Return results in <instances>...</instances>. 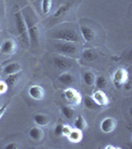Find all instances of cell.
<instances>
[{
	"label": "cell",
	"mask_w": 132,
	"mask_h": 149,
	"mask_svg": "<svg viewBox=\"0 0 132 149\" xmlns=\"http://www.w3.org/2000/svg\"><path fill=\"white\" fill-rule=\"evenodd\" d=\"M21 71V66L18 63H12L9 64L4 68V74H17Z\"/></svg>",
	"instance_id": "cell-15"
},
{
	"label": "cell",
	"mask_w": 132,
	"mask_h": 149,
	"mask_svg": "<svg viewBox=\"0 0 132 149\" xmlns=\"http://www.w3.org/2000/svg\"><path fill=\"white\" fill-rule=\"evenodd\" d=\"M15 23H16V29H17L18 35L21 37V40L25 43L26 45L29 44V36H28V29L27 24L24 19L23 15L20 11H17L15 13Z\"/></svg>",
	"instance_id": "cell-2"
},
{
	"label": "cell",
	"mask_w": 132,
	"mask_h": 149,
	"mask_svg": "<svg viewBox=\"0 0 132 149\" xmlns=\"http://www.w3.org/2000/svg\"><path fill=\"white\" fill-rule=\"evenodd\" d=\"M92 98L97 104H98L99 107H102V105H106L108 103V97L105 95V93L102 92V90H98L97 91L92 95Z\"/></svg>",
	"instance_id": "cell-11"
},
{
	"label": "cell",
	"mask_w": 132,
	"mask_h": 149,
	"mask_svg": "<svg viewBox=\"0 0 132 149\" xmlns=\"http://www.w3.org/2000/svg\"><path fill=\"white\" fill-rule=\"evenodd\" d=\"M18 80H19V73L8 74V77H7L5 80V84L8 88H14L16 86V84L18 83Z\"/></svg>",
	"instance_id": "cell-20"
},
{
	"label": "cell",
	"mask_w": 132,
	"mask_h": 149,
	"mask_svg": "<svg viewBox=\"0 0 132 149\" xmlns=\"http://www.w3.org/2000/svg\"><path fill=\"white\" fill-rule=\"evenodd\" d=\"M29 136L35 141H40L43 138V132L39 127H33L29 131Z\"/></svg>",
	"instance_id": "cell-17"
},
{
	"label": "cell",
	"mask_w": 132,
	"mask_h": 149,
	"mask_svg": "<svg viewBox=\"0 0 132 149\" xmlns=\"http://www.w3.org/2000/svg\"><path fill=\"white\" fill-rule=\"evenodd\" d=\"M71 130H72L71 126H69V125H63V131H62V135L68 136L69 133L71 132Z\"/></svg>",
	"instance_id": "cell-28"
},
{
	"label": "cell",
	"mask_w": 132,
	"mask_h": 149,
	"mask_svg": "<svg viewBox=\"0 0 132 149\" xmlns=\"http://www.w3.org/2000/svg\"><path fill=\"white\" fill-rule=\"evenodd\" d=\"M52 0H43L42 1V11L44 14H48L51 11Z\"/></svg>",
	"instance_id": "cell-26"
},
{
	"label": "cell",
	"mask_w": 132,
	"mask_h": 149,
	"mask_svg": "<svg viewBox=\"0 0 132 149\" xmlns=\"http://www.w3.org/2000/svg\"><path fill=\"white\" fill-rule=\"evenodd\" d=\"M127 81H128V73L126 70L120 68L115 72L113 76V84L116 88H120Z\"/></svg>",
	"instance_id": "cell-7"
},
{
	"label": "cell",
	"mask_w": 132,
	"mask_h": 149,
	"mask_svg": "<svg viewBox=\"0 0 132 149\" xmlns=\"http://www.w3.org/2000/svg\"><path fill=\"white\" fill-rule=\"evenodd\" d=\"M15 49H16L15 43L11 40H6L5 42L2 44L0 51H1L2 54H4V55H11L12 53L15 52Z\"/></svg>",
	"instance_id": "cell-12"
},
{
	"label": "cell",
	"mask_w": 132,
	"mask_h": 149,
	"mask_svg": "<svg viewBox=\"0 0 132 149\" xmlns=\"http://www.w3.org/2000/svg\"><path fill=\"white\" fill-rule=\"evenodd\" d=\"M28 93H29V95H30L31 97L34 98V100H43L45 97L44 88H43L41 86H38V85L30 86V88H29Z\"/></svg>",
	"instance_id": "cell-9"
},
{
	"label": "cell",
	"mask_w": 132,
	"mask_h": 149,
	"mask_svg": "<svg viewBox=\"0 0 132 149\" xmlns=\"http://www.w3.org/2000/svg\"><path fill=\"white\" fill-rule=\"evenodd\" d=\"M7 88H8V86H7V85L5 84V81H0V95L6 93Z\"/></svg>",
	"instance_id": "cell-29"
},
{
	"label": "cell",
	"mask_w": 132,
	"mask_h": 149,
	"mask_svg": "<svg viewBox=\"0 0 132 149\" xmlns=\"http://www.w3.org/2000/svg\"><path fill=\"white\" fill-rule=\"evenodd\" d=\"M64 97L69 104L73 105H79L81 102V100H83L81 93L73 88H69L67 90H65Z\"/></svg>",
	"instance_id": "cell-5"
},
{
	"label": "cell",
	"mask_w": 132,
	"mask_h": 149,
	"mask_svg": "<svg viewBox=\"0 0 132 149\" xmlns=\"http://www.w3.org/2000/svg\"><path fill=\"white\" fill-rule=\"evenodd\" d=\"M56 50L61 54L67 55V56H75L78 54V47L72 42H63L55 45Z\"/></svg>",
	"instance_id": "cell-4"
},
{
	"label": "cell",
	"mask_w": 132,
	"mask_h": 149,
	"mask_svg": "<svg viewBox=\"0 0 132 149\" xmlns=\"http://www.w3.org/2000/svg\"><path fill=\"white\" fill-rule=\"evenodd\" d=\"M94 84H95V86L97 88V90H104L107 86V80L104 76H99L95 79Z\"/></svg>",
	"instance_id": "cell-21"
},
{
	"label": "cell",
	"mask_w": 132,
	"mask_h": 149,
	"mask_svg": "<svg viewBox=\"0 0 132 149\" xmlns=\"http://www.w3.org/2000/svg\"><path fill=\"white\" fill-rule=\"evenodd\" d=\"M94 81H95V78H94V74H93L92 72H86L83 74V81L85 83L86 86H93L94 85Z\"/></svg>",
	"instance_id": "cell-23"
},
{
	"label": "cell",
	"mask_w": 132,
	"mask_h": 149,
	"mask_svg": "<svg viewBox=\"0 0 132 149\" xmlns=\"http://www.w3.org/2000/svg\"><path fill=\"white\" fill-rule=\"evenodd\" d=\"M81 34L85 42H92L95 39V32L90 27L83 25L81 27Z\"/></svg>",
	"instance_id": "cell-10"
},
{
	"label": "cell",
	"mask_w": 132,
	"mask_h": 149,
	"mask_svg": "<svg viewBox=\"0 0 132 149\" xmlns=\"http://www.w3.org/2000/svg\"><path fill=\"white\" fill-rule=\"evenodd\" d=\"M83 58L88 62H93L97 59V54L95 51H93L92 49H88L83 51Z\"/></svg>",
	"instance_id": "cell-19"
},
{
	"label": "cell",
	"mask_w": 132,
	"mask_h": 149,
	"mask_svg": "<svg viewBox=\"0 0 132 149\" xmlns=\"http://www.w3.org/2000/svg\"><path fill=\"white\" fill-rule=\"evenodd\" d=\"M62 113L67 119H73L75 117V110L69 107H62Z\"/></svg>",
	"instance_id": "cell-22"
},
{
	"label": "cell",
	"mask_w": 132,
	"mask_h": 149,
	"mask_svg": "<svg viewBox=\"0 0 132 149\" xmlns=\"http://www.w3.org/2000/svg\"><path fill=\"white\" fill-rule=\"evenodd\" d=\"M62 131H63V124H58V125L55 127V134L57 136L62 135Z\"/></svg>",
	"instance_id": "cell-27"
},
{
	"label": "cell",
	"mask_w": 132,
	"mask_h": 149,
	"mask_svg": "<svg viewBox=\"0 0 132 149\" xmlns=\"http://www.w3.org/2000/svg\"><path fill=\"white\" fill-rule=\"evenodd\" d=\"M74 125H75V128L80 129V130L85 129L86 127V123H85V118H83L81 115H78V117H76V119L75 120V123H74Z\"/></svg>",
	"instance_id": "cell-25"
},
{
	"label": "cell",
	"mask_w": 132,
	"mask_h": 149,
	"mask_svg": "<svg viewBox=\"0 0 132 149\" xmlns=\"http://www.w3.org/2000/svg\"><path fill=\"white\" fill-rule=\"evenodd\" d=\"M27 29H28V33L30 36V39L32 41L33 45L37 46L39 44V39H40V29L38 26V23L32 21L31 19L27 20Z\"/></svg>",
	"instance_id": "cell-3"
},
{
	"label": "cell",
	"mask_w": 132,
	"mask_h": 149,
	"mask_svg": "<svg viewBox=\"0 0 132 149\" xmlns=\"http://www.w3.org/2000/svg\"><path fill=\"white\" fill-rule=\"evenodd\" d=\"M7 107H8V104H4V105H2L1 107H0V119H1V117L3 116V114H4V112H5V110L7 109Z\"/></svg>",
	"instance_id": "cell-31"
},
{
	"label": "cell",
	"mask_w": 132,
	"mask_h": 149,
	"mask_svg": "<svg viewBox=\"0 0 132 149\" xmlns=\"http://www.w3.org/2000/svg\"><path fill=\"white\" fill-rule=\"evenodd\" d=\"M6 149H17L18 148V145L16 143H8L7 145L5 146Z\"/></svg>",
	"instance_id": "cell-30"
},
{
	"label": "cell",
	"mask_w": 132,
	"mask_h": 149,
	"mask_svg": "<svg viewBox=\"0 0 132 149\" xmlns=\"http://www.w3.org/2000/svg\"><path fill=\"white\" fill-rule=\"evenodd\" d=\"M67 137L69 138V140L72 143H79L83 139V133H81V130H80V129L75 128V129H72Z\"/></svg>",
	"instance_id": "cell-14"
},
{
	"label": "cell",
	"mask_w": 132,
	"mask_h": 149,
	"mask_svg": "<svg viewBox=\"0 0 132 149\" xmlns=\"http://www.w3.org/2000/svg\"><path fill=\"white\" fill-rule=\"evenodd\" d=\"M53 62H54V65L56 66V68L61 70V71H67V70L71 69L74 65V62L71 59L63 56L55 57Z\"/></svg>",
	"instance_id": "cell-6"
},
{
	"label": "cell",
	"mask_w": 132,
	"mask_h": 149,
	"mask_svg": "<svg viewBox=\"0 0 132 149\" xmlns=\"http://www.w3.org/2000/svg\"><path fill=\"white\" fill-rule=\"evenodd\" d=\"M117 121L113 117H105L100 123V129L104 133H110L116 128Z\"/></svg>",
	"instance_id": "cell-8"
},
{
	"label": "cell",
	"mask_w": 132,
	"mask_h": 149,
	"mask_svg": "<svg viewBox=\"0 0 132 149\" xmlns=\"http://www.w3.org/2000/svg\"><path fill=\"white\" fill-rule=\"evenodd\" d=\"M53 38L58 40H63L65 42H80L81 38L79 36L78 33L76 32V30L71 28H64L61 29V30L57 31L55 34H53Z\"/></svg>",
	"instance_id": "cell-1"
},
{
	"label": "cell",
	"mask_w": 132,
	"mask_h": 149,
	"mask_svg": "<svg viewBox=\"0 0 132 149\" xmlns=\"http://www.w3.org/2000/svg\"><path fill=\"white\" fill-rule=\"evenodd\" d=\"M71 6H72L71 3H66V4H63V5H61V6L59 7V8L57 9V11L55 12L54 17L56 18V19L63 17L64 15H66V14L68 13V11L69 10Z\"/></svg>",
	"instance_id": "cell-16"
},
{
	"label": "cell",
	"mask_w": 132,
	"mask_h": 149,
	"mask_svg": "<svg viewBox=\"0 0 132 149\" xmlns=\"http://www.w3.org/2000/svg\"><path fill=\"white\" fill-rule=\"evenodd\" d=\"M58 80H59V81H61L63 85L69 86L75 83V78H74L73 74L71 73H69V72H65V73L61 74L59 76V78H58Z\"/></svg>",
	"instance_id": "cell-13"
},
{
	"label": "cell",
	"mask_w": 132,
	"mask_h": 149,
	"mask_svg": "<svg viewBox=\"0 0 132 149\" xmlns=\"http://www.w3.org/2000/svg\"><path fill=\"white\" fill-rule=\"evenodd\" d=\"M34 121L36 124H38L39 126H45L49 123V118L47 115L38 113L34 116Z\"/></svg>",
	"instance_id": "cell-18"
},
{
	"label": "cell",
	"mask_w": 132,
	"mask_h": 149,
	"mask_svg": "<svg viewBox=\"0 0 132 149\" xmlns=\"http://www.w3.org/2000/svg\"><path fill=\"white\" fill-rule=\"evenodd\" d=\"M85 105L86 109H97L99 107V105L97 104V102L93 100L92 97H85Z\"/></svg>",
	"instance_id": "cell-24"
},
{
	"label": "cell",
	"mask_w": 132,
	"mask_h": 149,
	"mask_svg": "<svg viewBox=\"0 0 132 149\" xmlns=\"http://www.w3.org/2000/svg\"><path fill=\"white\" fill-rule=\"evenodd\" d=\"M115 148H118V147H116V146H112V145L105 146V149H115Z\"/></svg>",
	"instance_id": "cell-32"
}]
</instances>
